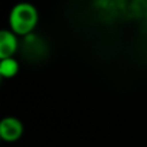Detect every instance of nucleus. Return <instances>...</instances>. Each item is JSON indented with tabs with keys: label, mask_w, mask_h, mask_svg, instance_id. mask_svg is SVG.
<instances>
[{
	"label": "nucleus",
	"mask_w": 147,
	"mask_h": 147,
	"mask_svg": "<svg viewBox=\"0 0 147 147\" xmlns=\"http://www.w3.org/2000/svg\"><path fill=\"white\" fill-rule=\"evenodd\" d=\"M19 71V62L15 58L0 59V75L3 78H12Z\"/></svg>",
	"instance_id": "4"
},
{
	"label": "nucleus",
	"mask_w": 147,
	"mask_h": 147,
	"mask_svg": "<svg viewBox=\"0 0 147 147\" xmlns=\"http://www.w3.org/2000/svg\"><path fill=\"white\" fill-rule=\"evenodd\" d=\"M18 49V38L9 29L0 30V59L12 58Z\"/></svg>",
	"instance_id": "3"
},
{
	"label": "nucleus",
	"mask_w": 147,
	"mask_h": 147,
	"mask_svg": "<svg viewBox=\"0 0 147 147\" xmlns=\"http://www.w3.org/2000/svg\"><path fill=\"white\" fill-rule=\"evenodd\" d=\"M23 123L16 117H5L0 121V137L5 141H16L23 134Z\"/></svg>",
	"instance_id": "2"
},
{
	"label": "nucleus",
	"mask_w": 147,
	"mask_h": 147,
	"mask_svg": "<svg viewBox=\"0 0 147 147\" xmlns=\"http://www.w3.org/2000/svg\"><path fill=\"white\" fill-rule=\"evenodd\" d=\"M38 9L30 3H18L9 15L10 30L16 35H28L38 25Z\"/></svg>",
	"instance_id": "1"
}]
</instances>
